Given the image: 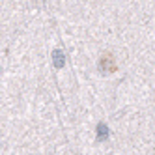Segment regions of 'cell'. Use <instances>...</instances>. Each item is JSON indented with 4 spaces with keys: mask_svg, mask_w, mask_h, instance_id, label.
<instances>
[{
    "mask_svg": "<svg viewBox=\"0 0 155 155\" xmlns=\"http://www.w3.org/2000/svg\"><path fill=\"white\" fill-rule=\"evenodd\" d=\"M99 69H101L105 75H108L110 71H114L116 65H114V62H112V56H105L101 62H99Z\"/></svg>",
    "mask_w": 155,
    "mask_h": 155,
    "instance_id": "obj_1",
    "label": "cell"
},
{
    "mask_svg": "<svg viewBox=\"0 0 155 155\" xmlns=\"http://www.w3.org/2000/svg\"><path fill=\"white\" fill-rule=\"evenodd\" d=\"M52 62H54V68H58L62 69L64 65H65V56H64V52L62 51H52Z\"/></svg>",
    "mask_w": 155,
    "mask_h": 155,
    "instance_id": "obj_2",
    "label": "cell"
},
{
    "mask_svg": "<svg viewBox=\"0 0 155 155\" xmlns=\"http://www.w3.org/2000/svg\"><path fill=\"white\" fill-rule=\"evenodd\" d=\"M108 135H110L108 127H107L105 124H99V125H97V138H99V140H107Z\"/></svg>",
    "mask_w": 155,
    "mask_h": 155,
    "instance_id": "obj_3",
    "label": "cell"
}]
</instances>
